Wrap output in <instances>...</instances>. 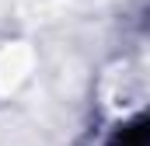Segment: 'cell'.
I'll return each mask as SVG.
<instances>
[{"label": "cell", "mask_w": 150, "mask_h": 146, "mask_svg": "<svg viewBox=\"0 0 150 146\" xmlns=\"http://www.w3.org/2000/svg\"><path fill=\"white\" fill-rule=\"evenodd\" d=\"M112 146H150V115L129 122L126 129H119V136H115Z\"/></svg>", "instance_id": "1"}]
</instances>
